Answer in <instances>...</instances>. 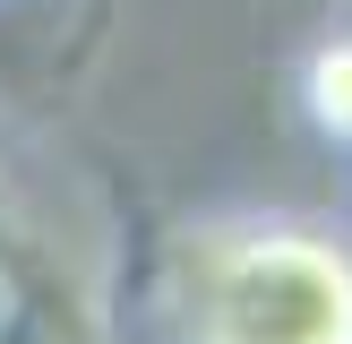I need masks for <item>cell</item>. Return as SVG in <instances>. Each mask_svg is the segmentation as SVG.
I'll return each mask as SVG.
<instances>
[{
	"label": "cell",
	"mask_w": 352,
	"mask_h": 344,
	"mask_svg": "<svg viewBox=\"0 0 352 344\" xmlns=\"http://www.w3.org/2000/svg\"><path fill=\"white\" fill-rule=\"evenodd\" d=\"M172 344H352V233L318 215H198L164 250Z\"/></svg>",
	"instance_id": "obj_1"
},
{
	"label": "cell",
	"mask_w": 352,
	"mask_h": 344,
	"mask_svg": "<svg viewBox=\"0 0 352 344\" xmlns=\"http://www.w3.org/2000/svg\"><path fill=\"white\" fill-rule=\"evenodd\" d=\"M301 120L336 155H352V9L301 52Z\"/></svg>",
	"instance_id": "obj_3"
},
{
	"label": "cell",
	"mask_w": 352,
	"mask_h": 344,
	"mask_svg": "<svg viewBox=\"0 0 352 344\" xmlns=\"http://www.w3.org/2000/svg\"><path fill=\"white\" fill-rule=\"evenodd\" d=\"M0 344H112V310L69 224H52L17 189L9 164H0Z\"/></svg>",
	"instance_id": "obj_2"
}]
</instances>
